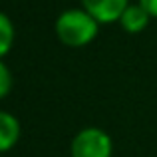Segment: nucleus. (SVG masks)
I'll return each instance as SVG.
<instances>
[{
    "instance_id": "1",
    "label": "nucleus",
    "mask_w": 157,
    "mask_h": 157,
    "mask_svg": "<svg viewBox=\"0 0 157 157\" xmlns=\"http://www.w3.org/2000/svg\"><path fill=\"white\" fill-rule=\"evenodd\" d=\"M98 20L84 8H70L64 10L56 20V36L64 46L82 48L88 46L98 36Z\"/></svg>"
},
{
    "instance_id": "2",
    "label": "nucleus",
    "mask_w": 157,
    "mask_h": 157,
    "mask_svg": "<svg viewBox=\"0 0 157 157\" xmlns=\"http://www.w3.org/2000/svg\"><path fill=\"white\" fill-rule=\"evenodd\" d=\"M113 141L100 127H84L78 131L70 145L72 157H111Z\"/></svg>"
},
{
    "instance_id": "3",
    "label": "nucleus",
    "mask_w": 157,
    "mask_h": 157,
    "mask_svg": "<svg viewBox=\"0 0 157 157\" xmlns=\"http://www.w3.org/2000/svg\"><path fill=\"white\" fill-rule=\"evenodd\" d=\"M129 0H82V8L98 20V24L119 22Z\"/></svg>"
},
{
    "instance_id": "4",
    "label": "nucleus",
    "mask_w": 157,
    "mask_h": 157,
    "mask_svg": "<svg viewBox=\"0 0 157 157\" xmlns=\"http://www.w3.org/2000/svg\"><path fill=\"white\" fill-rule=\"evenodd\" d=\"M151 16L147 14V10L141 6V4H129V6L123 10L121 18H119V24L125 32L129 34H139L141 30H145L147 24H149Z\"/></svg>"
},
{
    "instance_id": "5",
    "label": "nucleus",
    "mask_w": 157,
    "mask_h": 157,
    "mask_svg": "<svg viewBox=\"0 0 157 157\" xmlns=\"http://www.w3.org/2000/svg\"><path fill=\"white\" fill-rule=\"evenodd\" d=\"M20 139V121L8 111H0V153H6Z\"/></svg>"
},
{
    "instance_id": "6",
    "label": "nucleus",
    "mask_w": 157,
    "mask_h": 157,
    "mask_svg": "<svg viewBox=\"0 0 157 157\" xmlns=\"http://www.w3.org/2000/svg\"><path fill=\"white\" fill-rule=\"evenodd\" d=\"M14 44V24L4 12H0V60L10 52Z\"/></svg>"
},
{
    "instance_id": "7",
    "label": "nucleus",
    "mask_w": 157,
    "mask_h": 157,
    "mask_svg": "<svg viewBox=\"0 0 157 157\" xmlns=\"http://www.w3.org/2000/svg\"><path fill=\"white\" fill-rule=\"evenodd\" d=\"M12 90V74L8 70V66L0 60V100L6 98Z\"/></svg>"
},
{
    "instance_id": "8",
    "label": "nucleus",
    "mask_w": 157,
    "mask_h": 157,
    "mask_svg": "<svg viewBox=\"0 0 157 157\" xmlns=\"http://www.w3.org/2000/svg\"><path fill=\"white\" fill-rule=\"evenodd\" d=\"M139 4L147 10L151 18H157V0H139Z\"/></svg>"
}]
</instances>
